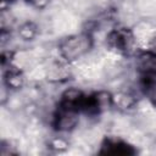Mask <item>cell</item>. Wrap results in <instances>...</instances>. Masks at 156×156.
<instances>
[{
  "label": "cell",
  "mask_w": 156,
  "mask_h": 156,
  "mask_svg": "<svg viewBox=\"0 0 156 156\" xmlns=\"http://www.w3.org/2000/svg\"><path fill=\"white\" fill-rule=\"evenodd\" d=\"M62 100L67 108H73L77 105L82 104L83 96H82L80 90H78L76 88H69V89L65 90V93L62 94Z\"/></svg>",
  "instance_id": "obj_7"
},
{
  "label": "cell",
  "mask_w": 156,
  "mask_h": 156,
  "mask_svg": "<svg viewBox=\"0 0 156 156\" xmlns=\"http://www.w3.org/2000/svg\"><path fill=\"white\" fill-rule=\"evenodd\" d=\"M147 46L150 48V52L156 54V37H152V38H151V40L149 41Z\"/></svg>",
  "instance_id": "obj_15"
},
{
  "label": "cell",
  "mask_w": 156,
  "mask_h": 156,
  "mask_svg": "<svg viewBox=\"0 0 156 156\" xmlns=\"http://www.w3.org/2000/svg\"><path fill=\"white\" fill-rule=\"evenodd\" d=\"M51 147L55 149V150L62 151V150H65V149L68 147V143H67L63 138H55V139L51 141Z\"/></svg>",
  "instance_id": "obj_12"
},
{
  "label": "cell",
  "mask_w": 156,
  "mask_h": 156,
  "mask_svg": "<svg viewBox=\"0 0 156 156\" xmlns=\"http://www.w3.org/2000/svg\"><path fill=\"white\" fill-rule=\"evenodd\" d=\"M6 84L11 89H20L23 85V77L17 71H10L6 76Z\"/></svg>",
  "instance_id": "obj_11"
},
{
  "label": "cell",
  "mask_w": 156,
  "mask_h": 156,
  "mask_svg": "<svg viewBox=\"0 0 156 156\" xmlns=\"http://www.w3.org/2000/svg\"><path fill=\"white\" fill-rule=\"evenodd\" d=\"M112 104L119 110H128L135 105V99L127 91H117L112 96Z\"/></svg>",
  "instance_id": "obj_5"
},
{
  "label": "cell",
  "mask_w": 156,
  "mask_h": 156,
  "mask_svg": "<svg viewBox=\"0 0 156 156\" xmlns=\"http://www.w3.org/2000/svg\"><path fill=\"white\" fill-rule=\"evenodd\" d=\"M102 152L105 154H112V155H126V154H133V150L130 146L119 143V141H108L102 146Z\"/></svg>",
  "instance_id": "obj_8"
},
{
  "label": "cell",
  "mask_w": 156,
  "mask_h": 156,
  "mask_svg": "<svg viewBox=\"0 0 156 156\" xmlns=\"http://www.w3.org/2000/svg\"><path fill=\"white\" fill-rule=\"evenodd\" d=\"M78 124V116L74 112L73 108H65L61 111L56 119H55V126L58 130L61 132H69Z\"/></svg>",
  "instance_id": "obj_3"
},
{
  "label": "cell",
  "mask_w": 156,
  "mask_h": 156,
  "mask_svg": "<svg viewBox=\"0 0 156 156\" xmlns=\"http://www.w3.org/2000/svg\"><path fill=\"white\" fill-rule=\"evenodd\" d=\"M46 69H48L46 77L50 80H61V79L67 78L69 74L68 67L65 66L63 63H60V62L51 63L49 67H46Z\"/></svg>",
  "instance_id": "obj_6"
},
{
  "label": "cell",
  "mask_w": 156,
  "mask_h": 156,
  "mask_svg": "<svg viewBox=\"0 0 156 156\" xmlns=\"http://www.w3.org/2000/svg\"><path fill=\"white\" fill-rule=\"evenodd\" d=\"M37 34V26L32 22H27V23H23L21 27H20V30H18V37L26 41V40H32Z\"/></svg>",
  "instance_id": "obj_10"
},
{
  "label": "cell",
  "mask_w": 156,
  "mask_h": 156,
  "mask_svg": "<svg viewBox=\"0 0 156 156\" xmlns=\"http://www.w3.org/2000/svg\"><path fill=\"white\" fill-rule=\"evenodd\" d=\"M136 65L143 73L150 74V76L156 74V54H152V52L141 54L138 57Z\"/></svg>",
  "instance_id": "obj_4"
},
{
  "label": "cell",
  "mask_w": 156,
  "mask_h": 156,
  "mask_svg": "<svg viewBox=\"0 0 156 156\" xmlns=\"http://www.w3.org/2000/svg\"><path fill=\"white\" fill-rule=\"evenodd\" d=\"M93 100H94V104H95V107H96L98 111L107 110L110 107V105L112 104V98L106 91L98 93Z\"/></svg>",
  "instance_id": "obj_9"
},
{
  "label": "cell",
  "mask_w": 156,
  "mask_h": 156,
  "mask_svg": "<svg viewBox=\"0 0 156 156\" xmlns=\"http://www.w3.org/2000/svg\"><path fill=\"white\" fill-rule=\"evenodd\" d=\"M147 95H149V98L154 101V102H156V80H154V82H151L149 85H147Z\"/></svg>",
  "instance_id": "obj_13"
},
{
  "label": "cell",
  "mask_w": 156,
  "mask_h": 156,
  "mask_svg": "<svg viewBox=\"0 0 156 156\" xmlns=\"http://www.w3.org/2000/svg\"><path fill=\"white\" fill-rule=\"evenodd\" d=\"M28 1L37 9H43L49 4V0H28Z\"/></svg>",
  "instance_id": "obj_14"
},
{
  "label": "cell",
  "mask_w": 156,
  "mask_h": 156,
  "mask_svg": "<svg viewBox=\"0 0 156 156\" xmlns=\"http://www.w3.org/2000/svg\"><path fill=\"white\" fill-rule=\"evenodd\" d=\"M135 41L134 34L127 29H118L107 35V43L110 46L121 52H132Z\"/></svg>",
  "instance_id": "obj_2"
},
{
  "label": "cell",
  "mask_w": 156,
  "mask_h": 156,
  "mask_svg": "<svg viewBox=\"0 0 156 156\" xmlns=\"http://www.w3.org/2000/svg\"><path fill=\"white\" fill-rule=\"evenodd\" d=\"M91 48V38L88 34L72 35L62 41L60 51L66 60H77L85 55Z\"/></svg>",
  "instance_id": "obj_1"
}]
</instances>
